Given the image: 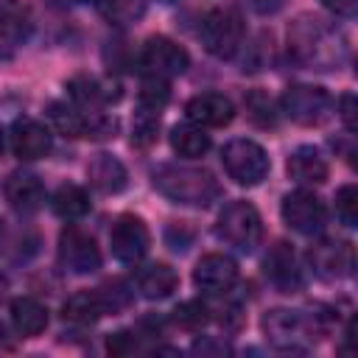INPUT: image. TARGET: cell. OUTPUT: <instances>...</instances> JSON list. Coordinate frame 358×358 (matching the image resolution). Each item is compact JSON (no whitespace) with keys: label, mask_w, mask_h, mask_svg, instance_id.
Listing matches in <instances>:
<instances>
[{"label":"cell","mask_w":358,"mask_h":358,"mask_svg":"<svg viewBox=\"0 0 358 358\" xmlns=\"http://www.w3.org/2000/svg\"><path fill=\"white\" fill-rule=\"evenodd\" d=\"M0 238H3V221H0Z\"/></svg>","instance_id":"b9f144b4"},{"label":"cell","mask_w":358,"mask_h":358,"mask_svg":"<svg viewBox=\"0 0 358 358\" xmlns=\"http://www.w3.org/2000/svg\"><path fill=\"white\" fill-rule=\"evenodd\" d=\"M6 199L17 213H34L45 201V185L31 171H17L6 179Z\"/></svg>","instance_id":"ac0fdd59"},{"label":"cell","mask_w":358,"mask_h":358,"mask_svg":"<svg viewBox=\"0 0 358 358\" xmlns=\"http://www.w3.org/2000/svg\"><path fill=\"white\" fill-rule=\"evenodd\" d=\"M6 288H8V280H6V274H3V271H0V296H3V294H6Z\"/></svg>","instance_id":"f35d334b"},{"label":"cell","mask_w":358,"mask_h":358,"mask_svg":"<svg viewBox=\"0 0 358 358\" xmlns=\"http://www.w3.org/2000/svg\"><path fill=\"white\" fill-rule=\"evenodd\" d=\"M190 64V56L182 45H176L168 36H148L137 53V67L143 70V76L151 78H173L182 76Z\"/></svg>","instance_id":"ba28073f"},{"label":"cell","mask_w":358,"mask_h":358,"mask_svg":"<svg viewBox=\"0 0 358 358\" xmlns=\"http://www.w3.org/2000/svg\"><path fill=\"white\" fill-rule=\"evenodd\" d=\"M168 98H171L168 81H165V78H151V76H145V81H143V87H140V106L159 112V109L168 103Z\"/></svg>","instance_id":"1f68e13d"},{"label":"cell","mask_w":358,"mask_h":358,"mask_svg":"<svg viewBox=\"0 0 358 358\" xmlns=\"http://www.w3.org/2000/svg\"><path fill=\"white\" fill-rule=\"evenodd\" d=\"M48 120L50 126L64 134V137H109L115 131V120H109L101 109L92 112V109H81L76 103H50L48 106Z\"/></svg>","instance_id":"8992f818"},{"label":"cell","mask_w":358,"mask_h":358,"mask_svg":"<svg viewBox=\"0 0 358 358\" xmlns=\"http://www.w3.org/2000/svg\"><path fill=\"white\" fill-rule=\"evenodd\" d=\"M67 95H70V101L76 106L92 109V112L103 109L112 98H117V92H109L106 84H101L95 76H73L67 81Z\"/></svg>","instance_id":"7402d4cb"},{"label":"cell","mask_w":358,"mask_h":358,"mask_svg":"<svg viewBox=\"0 0 358 358\" xmlns=\"http://www.w3.org/2000/svg\"><path fill=\"white\" fill-rule=\"evenodd\" d=\"M11 322L20 336H39L48 327V308L34 296H17L11 302Z\"/></svg>","instance_id":"603a6c76"},{"label":"cell","mask_w":358,"mask_h":358,"mask_svg":"<svg viewBox=\"0 0 358 358\" xmlns=\"http://www.w3.org/2000/svg\"><path fill=\"white\" fill-rule=\"evenodd\" d=\"M280 213H282V221L299 235H319L324 229V221H327L322 199L310 190L288 193L280 204Z\"/></svg>","instance_id":"8fae6325"},{"label":"cell","mask_w":358,"mask_h":358,"mask_svg":"<svg viewBox=\"0 0 358 358\" xmlns=\"http://www.w3.org/2000/svg\"><path fill=\"white\" fill-rule=\"evenodd\" d=\"M322 6L336 17H352L358 11V0H322Z\"/></svg>","instance_id":"8d00e7d4"},{"label":"cell","mask_w":358,"mask_h":358,"mask_svg":"<svg viewBox=\"0 0 358 358\" xmlns=\"http://www.w3.org/2000/svg\"><path fill=\"white\" fill-rule=\"evenodd\" d=\"M3 145H6V140H3V129H0V154H3Z\"/></svg>","instance_id":"ab89813d"},{"label":"cell","mask_w":358,"mask_h":358,"mask_svg":"<svg viewBox=\"0 0 358 358\" xmlns=\"http://www.w3.org/2000/svg\"><path fill=\"white\" fill-rule=\"evenodd\" d=\"M151 246V232L143 218L137 215H120L109 229V249L115 260L120 263H137L145 257Z\"/></svg>","instance_id":"7c38bea8"},{"label":"cell","mask_w":358,"mask_h":358,"mask_svg":"<svg viewBox=\"0 0 358 358\" xmlns=\"http://www.w3.org/2000/svg\"><path fill=\"white\" fill-rule=\"evenodd\" d=\"M336 215L341 218L344 227H358V187L344 185L336 193Z\"/></svg>","instance_id":"d6a6232c"},{"label":"cell","mask_w":358,"mask_h":358,"mask_svg":"<svg viewBox=\"0 0 358 358\" xmlns=\"http://www.w3.org/2000/svg\"><path fill=\"white\" fill-rule=\"evenodd\" d=\"M3 336H6V327H3V324H0V341H6V338H3Z\"/></svg>","instance_id":"60d3db41"},{"label":"cell","mask_w":358,"mask_h":358,"mask_svg":"<svg viewBox=\"0 0 358 358\" xmlns=\"http://www.w3.org/2000/svg\"><path fill=\"white\" fill-rule=\"evenodd\" d=\"M171 148L182 157V159H196L204 157L210 151V134L196 126V123H179L171 129Z\"/></svg>","instance_id":"484cf974"},{"label":"cell","mask_w":358,"mask_h":358,"mask_svg":"<svg viewBox=\"0 0 358 358\" xmlns=\"http://www.w3.org/2000/svg\"><path fill=\"white\" fill-rule=\"evenodd\" d=\"M157 131H159V112L140 106V112L134 117V129H131V143L145 148V145H151L157 140Z\"/></svg>","instance_id":"f1b7e54d"},{"label":"cell","mask_w":358,"mask_h":358,"mask_svg":"<svg viewBox=\"0 0 358 358\" xmlns=\"http://www.w3.org/2000/svg\"><path fill=\"white\" fill-rule=\"evenodd\" d=\"M257 14H274V11H280L282 6H285V0H246Z\"/></svg>","instance_id":"74e56055"},{"label":"cell","mask_w":358,"mask_h":358,"mask_svg":"<svg viewBox=\"0 0 358 358\" xmlns=\"http://www.w3.org/2000/svg\"><path fill=\"white\" fill-rule=\"evenodd\" d=\"M280 106H282V115L291 117L299 126H322L330 117L333 101H330L327 90H322V87H313V84H291L282 92Z\"/></svg>","instance_id":"9c48e42d"},{"label":"cell","mask_w":358,"mask_h":358,"mask_svg":"<svg viewBox=\"0 0 358 358\" xmlns=\"http://www.w3.org/2000/svg\"><path fill=\"white\" fill-rule=\"evenodd\" d=\"M263 333L277 350H302L305 341H313L316 322L313 316H305L302 310L274 308L263 316Z\"/></svg>","instance_id":"52a82bcc"},{"label":"cell","mask_w":358,"mask_h":358,"mask_svg":"<svg viewBox=\"0 0 358 358\" xmlns=\"http://www.w3.org/2000/svg\"><path fill=\"white\" fill-rule=\"evenodd\" d=\"M11 151L20 159H42L50 151V131L34 117H17L11 123Z\"/></svg>","instance_id":"e0dca14e"},{"label":"cell","mask_w":358,"mask_h":358,"mask_svg":"<svg viewBox=\"0 0 358 358\" xmlns=\"http://www.w3.org/2000/svg\"><path fill=\"white\" fill-rule=\"evenodd\" d=\"M165 238H168V246H171L173 252H185L187 243L193 241V232L185 229V224H171L168 232H165Z\"/></svg>","instance_id":"e575fe53"},{"label":"cell","mask_w":358,"mask_h":358,"mask_svg":"<svg viewBox=\"0 0 358 358\" xmlns=\"http://www.w3.org/2000/svg\"><path fill=\"white\" fill-rule=\"evenodd\" d=\"M288 176L299 185H322L327 179V159L313 145H299L288 157Z\"/></svg>","instance_id":"ffe728a7"},{"label":"cell","mask_w":358,"mask_h":358,"mask_svg":"<svg viewBox=\"0 0 358 358\" xmlns=\"http://www.w3.org/2000/svg\"><path fill=\"white\" fill-rule=\"evenodd\" d=\"M308 260H310L316 277L333 282V280H344L352 274L355 252H352V243H347V241H322L308 252Z\"/></svg>","instance_id":"4fadbf2b"},{"label":"cell","mask_w":358,"mask_h":358,"mask_svg":"<svg viewBox=\"0 0 358 358\" xmlns=\"http://www.w3.org/2000/svg\"><path fill=\"white\" fill-rule=\"evenodd\" d=\"M50 207H53V213L59 218L73 221V218H81V215L90 213V196H87V190L81 185L67 182V185H59V190L50 199Z\"/></svg>","instance_id":"4316f807"},{"label":"cell","mask_w":358,"mask_h":358,"mask_svg":"<svg viewBox=\"0 0 358 358\" xmlns=\"http://www.w3.org/2000/svg\"><path fill=\"white\" fill-rule=\"evenodd\" d=\"M221 162H224L227 176L241 187L260 185L268 176V168H271L268 154L263 151V145L255 143V140H246V137L229 140L221 151Z\"/></svg>","instance_id":"3957f363"},{"label":"cell","mask_w":358,"mask_h":358,"mask_svg":"<svg viewBox=\"0 0 358 358\" xmlns=\"http://www.w3.org/2000/svg\"><path fill=\"white\" fill-rule=\"evenodd\" d=\"M215 232L238 252H255V246L263 238V221L249 201H229L218 215Z\"/></svg>","instance_id":"5b68a950"},{"label":"cell","mask_w":358,"mask_h":358,"mask_svg":"<svg viewBox=\"0 0 358 358\" xmlns=\"http://www.w3.org/2000/svg\"><path fill=\"white\" fill-rule=\"evenodd\" d=\"M31 31V14L22 0H0V48H17Z\"/></svg>","instance_id":"44dd1931"},{"label":"cell","mask_w":358,"mask_h":358,"mask_svg":"<svg viewBox=\"0 0 358 358\" xmlns=\"http://www.w3.org/2000/svg\"><path fill=\"white\" fill-rule=\"evenodd\" d=\"M263 271H266L268 282H271L277 291H282V294H294V291L302 288V268H299V263H296V255H294V249H291L288 243H282V241H277V243L266 252V257H263Z\"/></svg>","instance_id":"5bb4252c"},{"label":"cell","mask_w":358,"mask_h":358,"mask_svg":"<svg viewBox=\"0 0 358 358\" xmlns=\"http://www.w3.org/2000/svg\"><path fill=\"white\" fill-rule=\"evenodd\" d=\"M173 322L185 330H199L210 322V308L199 299H190V302H182L176 310H173Z\"/></svg>","instance_id":"f546056e"},{"label":"cell","mask_w":358,"mask_h":358,"mask_svg":"<svg viewBox=\"0 0 358 358\" xmlns=\"http://www.w3.org/2000/svg\"><path fill=\"white\" fill-rule=\"evenodd\" d=\"M246 112H249V117H252L257 126H263V129H268V126L277 123L274 101H271L266 92H260V90L249 92V98H246Z\"/></svg>","instance_id":"4dcf8cb0"},{"label":"cell","mask_w":358,"mask_h":358,"mask_svg":"<svg viewBox=\"0 0 358 358\" xmlns=\"http://www.w3.org/2000/svg\"><path fill=\"white\" fill-rule=\"evenodd\" d=\"M137 288L145 299H165L176 288V271L168 263H151V266L140 268Z\"/></svg>","instance_id":"d4e9b609"},{"label":"cell","mask_w":358,"mask_h":358,"mask_svg":"<svg viewBox=\"0 0 358 358\" xmlns=\"http://www.w3.org/2000/svg\"><path fill=\"white\" fill-rule=\"evenodd\" d=\"M103 313H106V305H103L101 291H78L62 305L64 322H73V324H92Z\"/></svg>","instance_id":"cb8c5ba5"},{"label":"cell","mask_w":358,"mask_h":358,"mask_svg":"<svg viewBox=\"0 0 358 358\" xmlns=\"http://www.w3.org/2000/svg\"><path fill=\"white\" fill-rule=\"evenodd\" d=\"M238 280V263L229 255L210 252L193 268V282L204 294H227Z\"/></svg>","instance_id":"9a60e30c"},{"label":"cell","mask_w":358,"mask_h":358,"mask_svg":"<svg viewBox=\"0 0 358 358\" xmlns=\"http://www.w3.org/2000/svg\"><path fill=\"white\" fill-rule=\"evenodd\" d=\"M201 45L215 59H232L243 45V20L235 8H213L199 28Z\"/></svg>","instance_id":"277c9868"},{"label":"cell","mask_w":358,"mask_h":358,"mask_svg":"<svg viewBox=\"0 0 358 358\" xmlns=\"http://www.w3.org/2000/svg\"><path fill=\"white\" fill-rule=\"evenodd\" d=\"M87 179L101 193H120L129 185V173H126L123 162L112 154H95L87 162Z\"/></svg>","instance_id":"d6986e66"},{"label":"cell","mask_w":358,"mask_h":358,"mask_svg":"<svg viewBox=\"0 0 358 358\" xmlns=\"http://www.w3.org/2000/svg\"><path fill=\"white\" fill-rule=\"evenodd\" d=\"M338 117L347 126V131H355V95L352 92H344L341 95V101H338Z\"/></svg>","instance_id":"d590c367"},{"label":"cell","mask_w":358,"mask_h":358,"mask_svg":"<svg viewBox=\"0 0 358 358\" xmlns=\"http://www.w3.org/2000/svg\"><path fill=\"white\" fill-rule=\"evenodd\" d=\"M59 263L70 274H92L101 268V249L84 229L64 227L59 235Z\"/></svg>","instance_id":"30bf717a"},{"label":"cell","mask_w":358,"mask_h":358,"mask_svg":"<svg viewBox=\"0 0 358 358\" xmlns=\"http://www.w3.org/2000/svg\"><path fill=\"white\" fill-rule=\"evenodd\" d=\"M185 112H187V120L201 129H221V126L232 123L235 103L221 92H201L187 101Z\"/></svg>","instance_id":"2e32d148"},{"label":"cell","mask_w":358,"mask_h":358,"mask_svg":"<svg viewBox=\"0 0 358 358\" xmlns=\"http://www.w3.org/2000/svg\"><path fill=\"white\" fill-rule=\"evenodd\" d=\"M151 182L168 201L185 204V207H210L221 196V187H218L215 176L204 168L159 165L151 173Z\"/></svg>","instance_id":"7a4b0ae2"},{"label":"cell","mask_w":358,"mask_h":358,"mask_svg":"<svg viewBox=\"0 0 358 358\" xmlns=\"http://www.w3.org/2000/svg\"><path fill=\"white\" fill-rule=\"evenodd\" d=\"M106 350H109L112 355H129V352L137 350V338H134V333H129V330L112 333V336L106 338Z\"/></svg>","instance_id":"836d02e7"},{"label":"cell","mask_w":358,"mask_h":358,"mask_svg":"<svg viewBox=\"0 0 358 358\" xmlns=\"http://www.w3.org/2000/svg\"><path fill=\"white\" fill-rule=\"evenodd\" d=\"M98 8L109 22L129 25L145 14V0H98Z\"/></svg>","instance_id":"83f0119b"},{"label":"cell","mask_w":358,"mask_h":358,"mask_svg":"<svg viewBox=\"0 0 358 358\" xmlns=\"http://www.w3.org/2000/svg\"><path fill=\"white\" fill-rule=\"evenodd\" d=\"M288 48L299 64L316 67V70L338 67L347 56L344 34L327 20L313 17V14L296 17V22L288 31Z\"/></svg>","instance_id":"6da1fadb"}]
</instances>
